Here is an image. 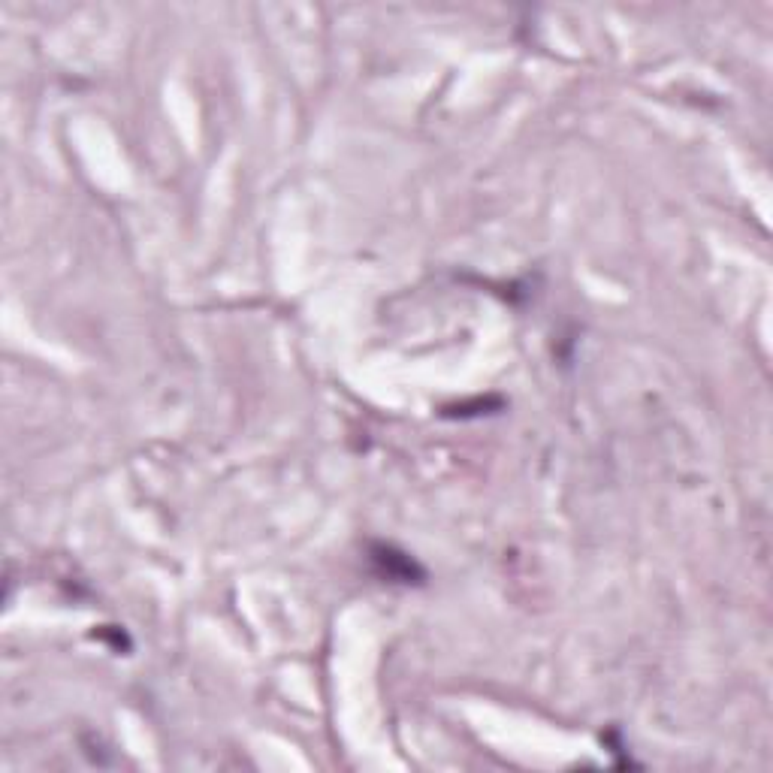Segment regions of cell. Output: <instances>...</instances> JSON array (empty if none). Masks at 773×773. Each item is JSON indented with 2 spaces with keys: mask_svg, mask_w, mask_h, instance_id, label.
I'll return each instance as SVG.
<instances>
[{
  "mask_svg": "<svg viewBox=\"0 0 773 773\" xmlns=\"http://www.w3.org/2000/svg\"><path fill=\"white\" fill-rule=\"evenodd\" d=\"M372 559L381 565V574L387 580H396V583H420L423 580V571L417 568V562L405 553H396L393 547H384L378 544L372 550Z\"/></svg>",
  "mask_w": 773,
  "mask_h": 773,
  "instance_id": "6da1fadb",
  "label": "cell"
}]
</instances>
